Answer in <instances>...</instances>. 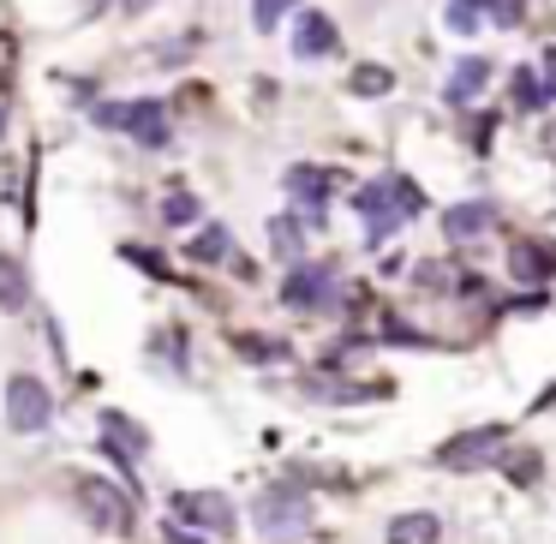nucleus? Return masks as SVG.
<instances>
[{"instance_id": "nucleus-21", "label": "nucleus", "mask_w": 556, "mask_h": 544, "mask_svg": "<svg viewBox=\"0 0 556 544\" xmlns=\"http://www.w3.org/2000/svg\"><path fill=\"white\" fill-rule=\"evenodd\" d=\"M162 222H168V228H186V222H198V198H192V192H174L168 204H162Z\"/></svg>"}, {"instance_id": "nucleus-18", "label": "nucleus", "mask_w": 556, "mask_h": 544, "mask_svg": "<svg viewBox=\"0 0 556 544\" xmlns=\"http://www.w3.org/2000/svg\"><path fill=\"white\" fill-rule=\"evenodd\" d=\"M228 252H233L228 228H204V233L192 240V264H228Z\"/></svg>"}, {"instance_id": "nucleus-11", "label": "nucleus", "mask_w": 556, "mask_h": 544, "mask_svg": "<svg viewBox=\"0 0 556 544\" xmlns=\"http://www.w3.org/2000/svg\"><path fill=\"white\" fill-rule=\"evenodd\" d=\"M329 186H336V174H329V168H305V162H300V168H288V192L305 204V222H312V228L324 222V198H329Z\"/></svg>"}, {"instance_id": "nucleus-4", "label": "nucleus", "mask_w": 556, "mask_h": 544, "mask_svg": "<svg viewBox=\"0 0 556 544\" xmlns=\"http://www.w3.org/2000/svg\"><path fill=\"white\" fill-rule=\"evenodd\" d=\"M49 419H54L49 383L30 377V371H18L13 383H7V425H13L18 437H37V431H49Z\"/></svg>"}, {"instance_id": "nucleus-8", "label": "nucleus", "mask_w": 556, "mask_h": 544, "mask_svg": "<svg viewBox=\"0 0 556 544\" xmlns=\"http://www.w3.org/2000/svg\"><path fill=\"white\" fill-rule=\"evenodd\" d=\"M508 276L527 281V288L551 281V276H556V245H544V240H515V245H508Z\"/></svg>"}, {"instance_id": "nucleus-13", "label": "nucleus", "mask_w": 556, "mask_h": 544, "mask_svg": "<svg viewBox=\"0 0 556 544\" xmlns=\"http://www.w3.org/2000/svg\"><path fill=\"white\" fill-rule=\"evenodd\" d=\"M496 228V204H484V198H472V204H455L443 216V233L448 240H479V233Z\"/></svg>"}, {"instance_id": "nucleus-16", "label": "nucleus", "mask_w": 556, "mask_h": 544, "mask_svg": "<svg viewBox=\"0 0 556 544\" xmlns=\"http://www.w3.org/2000/svg\"><path fill=\"white\" fill-rule=\"evenodd\" d=\"M503 479L515 484V491H532V484L544 479V455H539V448H508V455H503Z\"/></svg>"}, {"instance_id": "nucleus-6", "label": "nucleus", "mask_w": 556, "mask_h": 544, "mask_svg": "<svg viewBox=\"0 0 556 544\" xmlns=\"http://www.w3.org/2000/svg\"><path fill=\"white\" fill-rule=\"evenodd\" d=\"M329 300H336V269L329 264H293V276L281 281L288 312H329Z\"/></svg>"}, {"instance_id": "nucleus-1", "label": "nucleus", "mask_w": 556, "mask_h": 544, "mask_svg": "<svg viewBox=\"0 0 556 544\" xmlns=\"http://www.w3.org/2000/svg\"><path fill=\"white\" fill-rule=\"evenodd\" d=\"M503 455H508V431H503V425H472V431H455L443 448H437L431 467L479 472V467H503Z\"/></svg>"}, {"instance_id": "nucleus-9", "label": "nucleus", "mask_w": 556, "mask_h": 544, "mask_svg": "<svg viewBox=\"0 0 556 544\" xmlns=\"http://www.w3.org/2000/svg\"><path fill=\"white\" fill-rule=\"evenodd\" d=\"M102 448H109L121 467H132V460L150 448V431H144V425H132L126 413H102Z\"/></svg>"}, {"instance_id": "nucleus-15", "label": "nucleus", "mask_w": 556, "mask_h": 544, "mask_svg": "<svg viewBox=\"0 0 556 544\" xmlns=\"http://www.w3.org/2000/svg\"><path fill=\"white\" fill-rule=\"evenodd\" d=\"M25 305H30V276H25V264L0 252V312H25Z\"/></svg>"}, {"instance_id": "nucleus-19", "label": "nucleus", "mask_w": 556, "mask_h": 544, "mask_svg": "<svg viewBox=\"0 0 556 544\" xmlns=\"http://www.w3.org/2000/svg\"><path fill=\"white\" fill-rule=\"evenodd\" d=\"M233 347H240L252 365H276V359H288V347H281V341H269V336H240Z\"/></svg>"}, {"instance_id": "nucleus-22", "label": "nucleus", "mask_w": 556, "mask_h": 544, "mask_svg": "<svg viewBox=\"0 0 556 544\" xmlns=\"http://www.w3.org/2000/svg\"><path fill=\"white\" fill-rule=\"evenodd\" d=\"M288 7H293V0H257V7H252V25H257V30H276Z\"/></svg>"}, {"instance_id": "nucleus-2", "label": "nucleus", "mask_w": 556, "mask_h": 544, "mask_svg": "<svg viewBox=\"0 0 556 544\" xmlns=\"http://www.w3.org/2000/svg\"><path fill=\"white\" fill-rule=\"evenodd\" d=\"M252 520L264 539H300V532H312V496L305 491H264L252 503Z\"/></svg>"}, {"instance_id": "nucleus-23", "label": "nucleus", "mask_w": 556, "mask_h": 544, "mask_svg": "<svg viewBox=\"0 0 556 544\" xmlns=\"http://www.w3.org/2000/svg\"><path fill=\"white\" fill-rule=\"evenodd\" d=\"M515 102H520V109H539V102H544V90L532 85V73H515Z\"/></svg>"}, {"instance_id": "nucleus-17", "label": "nucleus", "mask_w": 556, "mask_h": 544, "mask_svg": "<svg viewBox=\"0 0 556 544\" xmlns=\"http://www.w3.org/2000/svg\"><path fill=\"white\" fill-rule=\"evenodd\" d=\"M348 90H353V97H389V90H395V73L377 66V61H365V66H353Z\"/></svg>"}, {"instance_id": "nucleus-10", "label": "nucleus", "mask_w": 556, "mask_h": 544, "mask_svg": "<svg viewBox=\"0 0 556 544\" xmlns=\"http://www.w3.org/2000/svg\"><path fill=\"white\" fill-rule=\"evenodd\" d=\"M336 18L329 13H300V25H293V54L300 61H324V54H336Z\"/></svg>"}, {"instance_id": "nucleus-7", "label": "nucleus", "mask_w": 556, "mask_h": 544, "mask_svg": "<svg viewBox=\"0 0 556 544\" xmlns=\"http://www.w3.org/2000/svg\"><path fill=\"white\" fill-rule=\"evenodd\" d=\"M174 515L186 520V527H204V532H233V503L222 491H186V496H174Z\"/></svg>"}, {"instance_id": "nucleus-12", "label": "nucleus", "mask_w": 556, "mask_h": 544, "mask_svg": "<svg viewBox=\"0 0 556 544\" xmlns=\"http://www.w3.org/2000/svg\"><path fill=\"white\" fill-rule=\"evenodd\" d=\"M383 544H443V515H431V508H407V515L389 520Z\"/></svg>"}, {"instance_id": "nucleus-5", "label": "nucleus", "mask_w": 556, "mask_h": 544, "mask_svg": "<svg viewBox=\"0 0 556 544\" xmlns=\"http://www.w3.org/2000/svg\"><path fill=\"white\" fill-rule=\"evenodd\" d=\"M97 126H126V132L150 150L168 144V109H162V102H102Z\"/></svg>"}, {"instance_id": "nucleus-26", "label": "nucleus", "mask_w": 556, "mask_h": 544, "mask_svg": "<svg viewBox=\"0 0 556 544\" xmlns=\"http://www.w3.org/2000/svg\"><path fill=\"white\" fill-rule=\"evenodd\" d=\"M544 78H551V90H556V49H544Z\"/></svg>"}, {"instance_id": "nucleus-3", "label": "nucleus", "mask_w": 556, "mask_h": 544, "mask_svg": "<svg viewBox=\"0 0 556 544\" xmlns=\"http://www.w3.org/2000/svg\"><path fill=\"white\" fill-rule=\"evenodd\" d=\"M78 515H85L97 532L121 539V532H132V496H126L121 484H109V479H78Z\"/></svg>"}, {"instance_id": "nucleus-24", "label": "nucleus", "mask_w": 556, "mask_h": 544, "mask_svg": "<svg viewBox=\"0 0 556 544\" xmlns=\"http://www.w3.org/2000/svg\"><path fill=\"white\" fill-rule=\"evenodd\" d=\"M126 257H132L138 269H150V276H168V264H162L156 252H144V245H126Z\"/></svg>"}, {"instance_id": "nucleus-14", "label": "nucleus", "mask_w": 556, "mask_h": 544, "mask_svg": "<svg viewBox=\"0 0 556 544\" xmlns=\"http://www.w3.org/2000/svg\"><path fill=\"white\" fill-rule=\"evenodd\" d=\"M484 78H491V61H484V54H467V61H460L455 73H448L443 97H448V102H472V97L484 90Z\"/></svg>"}, {"instance_id": "nucleus-20", "label": "nucleus", "mask_w": 556, "mask_h": 544, "mask_svg": "<svg viewBox=\"0 0 556 544\" xmlns=\"http://www.w3.org/2000/svg\"><path fill=\"white\" fill-rule=\"evenodd\" d=\"M269 245H276V252L281 257H300V222H293V216H276V222H269Z\"/></svg>"}, {"instance_id": "nucleus-25", "label": "nucleus", "mask_w": 556, "mask_h": 544, "mask_svg": "<svg viewBox=\"0 0 556 544\" xmlns=\"http://www.w3.org/2000/svg\"><path fill=\"white\" fill-rule=\"evenodd\" d=\"M13 61H18L13 37H0V85H7V78H13Z\"/></svg>"}]
</instances>
